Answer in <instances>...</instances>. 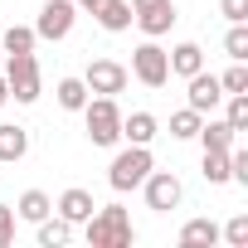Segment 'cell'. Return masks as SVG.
<instances>
[{"label": "cell", "instance_id": "21", "mask_svg": "<svg viewBox=\"0 0 248 248\" xmlns=\"http://www.w3.org/2000/svg\"><path fill=\"white\" fill-rule=\"evenodd\" d=\"M219 107H224V122L243 137V132H248V93H224Z\"/></svg>", "mask_w": 248, "mask_h": 248}, {"label": "cell", "instance_id": "4", "mask_svg": "<svg viewBox=\"0 0 248 248\" xmlns=\"http://www.w3.org/2000/svg\"><path fill=\"white\" fill-rule=\"evenodd\" d=\"M5 83H10V97L15 102H39V93H44V73H39V59H34V49L30 54H10L5 59Z\"/></svg>", "mask_w": 248, "mask_h": 248}, {"label": "cell", "instance_id": "16", "mask_svg": "<svg viewBox=\"0 0 248 248\" xmlns=\"http://www.w3.org/2000/svg\"><path fill=\"white\" fill-rule=\"evenodd\" d=\"M93 20L107 34H122V30H132V5H127V0H102V5L93 10Z\"/></svg>", "mask_w": 248, "mask_h": 248}, {"label": "cell", "instance_id": "27", "mask_svg": "<svg viewBox=\"0 0 248 248\" xmlns=\"http://www.w3.org/2000/svg\"><path fill=\"white\" fill-rule=\"evenodd\" d=\"M219 88L224 93H248V63H233L229 73H219Z\"/></svg>", "mask_w": 248, "mask_h": 248}, {"label": "cell", "instance_id": "3", "mask_svg": "<svg viewBox=\"0 0 248 248\" xmlns=\"http://www.w3.org/2000/svg\"><path fill=\"white\" fill-rule=\"evenodd\" d=\"M83 122H88V141L93 146H117L122 141V107L117 97H88L83 102Z\"/></svg>", "mask_w": 248, "mask_h": 248}, {"label": "cell", "instance_id": "19", "mask_svg": "<svg viewBox=\"0 0 248 248\" xmlns=\"http://www.w3.org/2000/svg\"><path fill=\"white\" fill-rule=\"evenodd\" d=\"M219 243V224L214 219H190L180 229V248H214Z\"/></svg>", "mask_w": 248, "mask_h": 248}, {"label": "cell", "instance_id": "6", "mask_svg": "<svg viewBox=\"0 0 248 248\" xmlns=\"http://www.w3.org/2000/svg\"><path fill=\"white\" fill-rule=\"evenodd\" d=\"M137 190L146 195V209H156V214H170V209H180V200H185L180 175H175V170H156V166H151V175H146Z\"/></svg>", "mask_w": 248, "mask_h": 248}, {"label": "cell", "instance_id": "7", "mask_svg": "<svg viewBox=\"0 0 248 248\" xmlns=\"http://www.w3.org/2000/svg\"><path fill=\"white\" fill-rule=\"evenodd\" d=\"M127 5H132V25H137L146 39L170 34V25L180 20V15H175V0H127Z\"/></svg>", "mask_w": 248, "mask_h": 248}, {"label": "cell", "instance_id": "18", "mask_svg": "<svg viewBox=\"0 0 248 248\" xmlns=\"http://www.w3.org/2000/svg\"><path fill=\"white\" fill-rule=\"evenodd\" d=\"M34 229H39V233H34V238H39V248H63V243L73 238V224H68V219H59V214H44Z\"/></svg>", "mask_w": 248, "mask_h": 248}, {"label": "cell", "instance_id": "14", "mask_svg": "<svg viewBox=\"0 0 248 248\" xmlns=\"http://www.w3.org/2000/svg\"><path fill=\"white\" fill-rule=\"evenodd\" d=\"M161 132V122L151 112H132V117H122V141H132V146H151Z\"/></svg>", "mask_w": 248, "mask_h": 248}, {"label": "cell", "instance_id": "30", "mask_svg": "<svg viewBox=\"0 0 248 248\" xmlns=\"http://www.w3.org/2000/svg\"><path fill=\"white\" fill-rule=\"evenodd\" d=\"M10 102V83H5V73H0V107Z\"/></svg>", "mask_w": 248, "mask_h": 248}, {"label": "cell", "instance_id": "25", "mask_svg": "<svg viewBox=\"0 0 248 248\" xmlns=\"http://www.w3.org/2000/svg\"><path fill=\"white\" fill-rule=\"evenodd\" d=\"M224 54H229L233 63H248V20H243V25H229V34H224Z\"/></svg>", "mask_w": 248, "mask_h": 248}, {"label": "cell", "instance_id": "28", "mask_svg": "<svg viewBox=\"0 0 248 248\" xmlns=\"http://www.w3.org/2000/svg\"><path fill=\"white\" fill-rule=\"evenodd\" d=\"M219 15H224L229 25H243V20H248V0H219Z\"/></svg>", "mask_w": 248, "mask_h": 248}, {"label": "cell", "instance_id": "26", "mask_svg": "<svg viewBox=\"0 0 248 248\" xmlns=\"http://www.w3.org/2000/svg\"><path fill=\"white\" fill-rule=\"evenodd\" d=\"M219 238H224L229 248H248V214H233V219L219 229Z\"/></svg>", "mask_w": 248, "mask_h": 248}, {"label": "cell", "instance_id": "13", "mask_svg": "<svg viewBox=\"0 0 248 248\" xmlns=\"http://www.w3.org/2000/svg\"><path fill=\"white\" fill-rule=\"evenodd\" d=\"M195 137H200V146H204V151H229V146L238 141V132L229 127L224 117H214V112L200 122V132H195Z\"/></svg>", "mask_w": 248, "mask_h": 248}, {"label": "cell", "instance_id": "23", "mask_svg": "<svg viewBox=\"0 0 248 248\" xmlns=\"http://www.w3.org/2000/svg\"><path fill=\"white\" fill-rule=\"evenodd\" d=\"M200 175H204L209 185H229V151H204Z\"/></svg>", "mask_w": 248, "mask_h": 248}, {"label": "cell", "instance_id": "24", "mask_svg": "<svg viewBox=\"0 0 248 248\" xmlns=\"http://www.w3.org/2000/svg\"><path fill=\"white\" fill-rule=\"evenodd\" d=\"M34 44H39L34 25H10V30H5V54H30Z\"/></svg>", "mask_w": 248, "mask_h": 248}, {"label": "cell", "instance_id": "15", "mask_svg": "<svg viewBox=\"0 0 248 248\" xmlns=\"http://www.w3.org/2000/svg\"><path fill=\"white\" fill-rule=\"evenodd\" d=\"M166 59H170V73H175V78H190V73H200V68H204V49H200L195 39H185V44L166 49Z\"/></svg>", "mask_w": 248, "mask_h": 248}, {"label": "cell", "instance_id": "1", "mask_svg": "<svg viewBox=\"0 0 248 248\" xmlns=\"http://www.w3.org/2000/svg\"><path fill=\"white\" fill-rule=\"evenodd\" d=\"M83 229H88V243H93V248H132V243H137L132 214L122 209V204H97V209L83 219Z\"/></svg>", "mask_w": 248, "mask_h": 248}, {"label": "cell", "instance_id": "10", "mask_svg": "<svg viewBox=\"0 0 248 248\" xmlns=\"http://www.w3.org/2000/svg\"><path fill=\"white\" fill-rule=\"evenodd\" d=\"M219 102H224L219 73H204V68H200V73H190V78H185V107H195L200 117H209Z\"/></svg>", "mask_w": 248, "mask_h": 248}, {"label": "cell", "instance_id": "12", "mask_svg": "<svg viewBox=\"0 0 248 248\" xmlns=\"http://www.w3.org/2000/svg\"><path fill=\"white\" fill-rule=\"evenodd\" d=\"M54 209H59V219H68V224H83V219H88L97 204H93V195H88L83 185H68V190L54 200Z\"/></svg>", "mask_w": 248, "mask_h": 248}, {"label": "cell", "instance_id": "20", "mask_svg": "<svg viewBox=\"0 0 248 248\" xmlns=\"http://www.w3.org/2000/svg\"><path fill=\"white\" fill-rule=\"evenodd\" d=\"M54 97H59V107H63V112H83V102H88L93 93H88V83H83V78H59Z\"/></svg>", "mask_w": 248, "mask_h": 248}, {"label": "cell", "instance_id": "5", "mask_svg": "<svg viewBox=\"0 0 248 248\" xmlns=\"http://www.w3.org/2000/svg\"><path fill=\"white\" fill-rule=\"evenodd\" d=\"M137 83H146V88H166L170 83V59H166V49L156 44V39H146V44H137L132 49V68H127Z\"/></svg>", "mask_w": 248, "mask_h": 248}, {"label": "cell", "instance_id": "11", "mask_svg": "<svg viewBox=\"0 0 248 248\" xmlns=\"http://www.w3.org/2000/svg\"><path fill=\"white\" fill-rule=\"evenodd\" d=\"M30 156V132L20 122H0V166H20Z\"/></svg>", "mask_w": 248, "mask_h": 248}, {"label": "cell", "instance_id": "22", "mask_svg": "<svg viewBox=\"0 0 248 248\" xmlns=\"http://www.w3.org/2000/svg\"><path fill=\"white\" fill-rule=\"evenodd\" d=\"M200 122H204V117H200L195 107H180V112H170V137H175V141H195Z\"/></svg>", "mask_w": 248, "mask_h": 248}, {"label": "cell", "instance_id": "2", "mask_svg": "<svg viewBox=\"0 0 248 248\" xmlns=\"http://www.w3.org/2000/svg\"><path fill=\"white\" fill-rule=\"evenodd\" d=\"M151 166H156L151 146H132V141H127V151H117L112 166H107V185H112L117 195H127V190H137V185L151 175Z\"/></svg>", "mask_w": 248, "mask_h": 248}, {"label": "cell", "instance_id": "17", "mask_svg": "<svg viewBox=\"0 0 248 248\" xmlns=\"http://www.w3.org/2000/svg\"><path fill=\"white\" fill-rule=\"evenodd\" d=\"M44 214H54V200H49L44 190H25V195L15 200V219H25V224H39Z\"/></svg>", "mask_w": 248, "mask_h": 248}, {"label": "cell", "instance_id": "8", "mask_svg": "<svg viewBox=\"0 0 248 248\" xmlns=\"http://www.w3.org/2000/svg\"><path fill=\"white\" fill-rule=\"evenodd\" d=\"M73 25H78V5H73V0H44L39 20H34V34L49 39V44H59V39L73 34Z\"/></svg>", "mask_w": 248, "mask_h": 248}, {"label": "cell", "instance_id": "9", "mask_svg": "<svg viewBox=\"0 0 248 248\" xmlns=\"http://www.w3.org/2000/svg\"><path fill=\"white\" fill-rule=\"evenodd\" d=\"M83 83H88V93L117 97V93H127L132 73H127V63H117V59H93V63H88V73H83Z\"/></svg>", "mask_w": 248, "mask_h": 248}, {"label": "cell", "instance_id": "29", "mask_svg": "<svg viewBox=\"0 0 248 248\" xmlns=\"http://www.w3.org/2000/svg\"><path fill=\"white\" fill-rule=\"evenodd\" d=\"M10 243H15V209L0 204V248H10Z\"/></svg>", "mask_w": 248, "mask_h": 248}, {"label": "cell", "instance_id": "31", "mask_svg": "<svg viewBox=\"0 0 248 248\" xmlns=\"http://www.w3.org/2000/svg\"><path fill=\"white\" fill-rule=\"evenodd\" d=\"M73 5H78V10H88V15H93V10H97V5H102V0H73Z\"/></svg>", "mask_w": 248, "mask_h": 248}]
</instances>
